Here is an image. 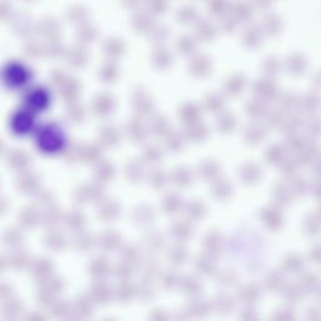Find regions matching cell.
<instances>
[{"label":"cell","mask_w":321,"mask_h":321,"mask_svg":"<svg viewBox=\"0 0 321 321\" xmlns=\"http://www.w3.org/2000/svg\"><path fill=\"white\" fill-rule=\"evenodd\" d=\"M261 221L271 231H277L282 226V213L276 206H269L261 211Z\"/></svg>","instance_id":"1"},{"label":"cell","mask_w":321,"mask_h":321,"mask_svg":"<svg viewBox=\"0 0 321 321\" xmlns=\"http://www.w3.org/2000/svg\"><path fill=\"white\" fill-rule=\"evenodd\" d=\"M253 92L256 93L259 98L264 101H271L279 95V88L274 82L267 79L259 80L255 85H253Z\"/></svg>","instance_id":"2"},{"label":"cell","mask_w":321,"mask_h":321,"mask_svg":"<svg viewBox=\"0 0 321 321\" xmlns=\"http://www.w3.org/2000/svg\"><path fill=\"white\" fill-rule=\"evenodd\" d=\"M262 176V170L259 167L256 163H245L239 171V177L240 180L245 184H253Z\"/></svg>","instance_id":"3"},{"label":"cell","mask_w":321,"mask_h":321,"mask_svg":"<svg viewBox=\"0 0 321 321\" xmlns=\"http://www.w3.org/2000/svg\"><path fill=\"white\" fill-rule=\"evenodd\" d=\"M265 136H266V130L264 125L259 124V123H251L243 130V138L250 144L260 143Z\"/></svg>","instance_id":"4"},{"label":"cell","mask_w":321,"mask_h":321,"mask_svg":"<svg viewBox=\"0 0 321 321\" xmlns=\"http://www.w3.org/2000/svg\"><path fill=\"white\" fill-rule=\"evenodd\" d=\"M237 296L242 302L252 304L261 298V287L256 283H247V285H243L240 288Z\"/></svg>","instance_id":"5"},{"label":"cell","mask_w":321,"mask_h":321,"mask_svg":"<svg viewBox=\"0 0 321 321\" xmlns=\"http://www.w3.org/2000/svg\"><path fill=\"white\" fill-rule=\"evenodd\" d=\"M299 108L301 109L300 112L304 113H312L316 111L320 106V100L315 93H307L300 101H298Z\"/></svg>","instance_id":"6"},{"label":"cell","mask_w":321,"mask_h":321,"mask_svg":"<svg viewBox=\"0 0 321 321\" xmlns=\"http://www.w3.org/2000/svg\"><path fill=\"white\" fill-rule=\"evenodd\" d=\"M299 286H300L302 293L311 294L319 291L321 283L319 279H317L314 274H304L301 276Z\"/></svg>","instance_id":"7"},{"label":"cell","mask_w":321,"mask_h":321,"mask_svg":"<svg viewBox=\"0 0 321 321\" xmlns=\"http://www.w3.org/2000/svg\"><path fill=\"white\" fill-rule=\"evenodd\" d=\"M293 199V192L288 184L277 183L274 187V200L279 205H288Z\"/></svg>","instance_id":"8"},{"label":"cell","mask_w":321,"mask_h":321,"mask_svg":"<svg viewBox=\"0 0 321 321\" xmlns=\"http://www.w3.org/2000/svg\"><path fill=\"white\" fill-rule=\"evenodd\" d=\"M283 271L291 272V274H298L301 272L304 269V260L296 253H291V255L286 256L285 260H283L282 265Z\"/></svg>","instance_id":"9"},{"label":"cell","mask_w":321,"mask_h":321,"mask_svg":"<svg viewBox=\"0 0 321 321\" xmlns=\"http://www.w3.org/2000/svg\"><path fill=\"white\" fill-rule=\"evenodd\" d=\"M265 158L267 163L271 165H280L281 160L285 158V148L281 144H272L267 148L266 153H265Z\"/></svg>","instance_id":"10"},{"label":"cell","mask_w":321,"mask_h":321,"mask_svg":"<svg viewBox=\"0 0 321 321\" xmlns=\"http://www.w3.org/2000/svg\"><path fill=\"white\" fill-rule=\"evenodd\" d=\"M212 194L218 200L229 199L232 195V184L226 180H218L213 184Z\"/></svg>","instance_id":"11"},{"label":"cell","mask_w":321,"mask_h":321,"mask_svg":"<svg viewBox=\"0 0 321 321\" xmlns=\"http://www.w3.org/2000/svg\"><path fill=\"white\" fill-rule=\"evenodd\" d=\"M266 101L261 100V98H256V100L250 101L246 106V112H247L248 116L253 117V118H258V117L262 116V114L266 113Z\"/></svg>","instance_id":"12"},{"label":"cell","mask_w":321,"mask_h":321,"mask_svg":"<svg viewBox=\"0 0 321 321\" xmlns=\"http://www.w3.org/2000/svg\"><path fill=\"white\" fill-rule=\"evenodd\" d=\"M265 286L270 291H280L283 287V276L280 271H271L265 279Z\"/></svg>","instance_id":"13"},{"label":"cell","mask_w":321,"mask_h":321,"mask_svg":"<svg viewBox=\"0 0 321 321\" xmlns=\"http://www.w3.org/2000/svg\"><path fill=\"white\" fill-rule=\"evenodd\" d=\"M246 88V82L242 77H235L224 84V90L230 95H239Z\"/></svg>","instance_id":"14"},{"label":"cell","mask_w":321,"mask_h":321,"mask_svg":"<svg viewBox=\"0 0 321 321\" xmlns=\"http://www.w3.org/2000/svg\"><path fill=\"white\" fill-rule=\"evenodd\" d=\"M304 230L307 235H317L321 231V217L319 215H309L304 220Z\"/></svg>","instance_id":"15"},{"label":"cell","mask_w":321,"mask_h":321,"mask_svg":"<svg viewBox=\"0 0 321 321\" xmlns=\"http://www.w3.org/2000/svg\"><path fill=\"white\" fill-rule=\"evenodd\" d=\"M221 167L216 162H205L200 167V175L206 180H213L220 175Z\"/></svg>","instance_id":"16"},{"label":"cell","mask_w":321,"mask_h":321,"mask_svg":"<svg viewBox=\"0 0 321 321\" xmlns=\"http://www.w3.org/2000/svg\"><path fill=\"white\" fill-rule=\"evenodd\" d=\"M236 127V118L232 114L224 113L217 120V128L222 133H230Z\"/></svg>","instance_id":"17"},{"label":"cell","mask_w":321,"mask_h":321,"mask_svg":"<svg viewBox=\"0 0 321 321\" xmlns=\"http://www.w3.org/2000/svg\"><path fill=\"white\" fill-rule=\"evenodd\" d=\"M302 290L299 285H286L282 287L283 299L288 302H298L302 298Z\"/></svg>","instance_id":"18"},{"label":"cell","mask_w":321,"mask_h":321,"mask_svg":"<svg viewBox=\"0 0 321 321\" xmlns=\"http://www.w3.org/2000/svg\"><path fill=\"white\" fill-rule=\"evenodd\" d=\"M265 114H266V116H265V124H266L267 127H281L283 120L282 112L279 111V109H271V111L266 112Z\"/></svg>","instance_id":"19"},{"label":"cell","mask_w":321,"mask_h":321,"mask_svg":"<svg viewBox=\"0 0 321 321\" xmlns=\"http://www.w3.org/2000/svg\"><path fill=\"white\" fill-rule=\"evenodd\" d=\"M300 125H301V119L299 118L298 116H291V117H288V118H283L281 128H282L285 132H287L288 135H291V133L298 132Z\"/></svg>","instance_id":"20"},{"label":"cell","mask_w":321,"mask_h":321,"mask_svg":"<svg viewBox=\"0 0 321 321\" xmlns=\"http://www.w3.org/2000/svg\"><path fill=\"white\" fill-rule=\"evenodd\" d=\"M296 165H298V162L294 159H288V158H283L282 160H281L280 163V172L282 173L285 177H291V176L295 173L296 171Z\"/></svg>","instance_id":"21"},{"label":"cell","mask_w":321,"mask_h":321,"mask_svg":"<svg viewBox=\"0 0 321 321\" xmlns=\"http://www.w3.org/2000/svg\"><path fill=\"white\" fill-rule=\"evenodd\" d=\"M216 304H217V309L220 310V312H229L230 310H232L235 302L231 296L223 294L216 299Z\"/></svg>","instance_id":"22"},{"label":"cell","mask_w":321,"mask_h":321,"mask_svg":"<svg viewBox=\"0 0 321 321\" xmlns=\"http://www.w3.org/2000/svg\"><path fill=\"white\" fill-rule=\"evenodd\" d=\"M288 186H290L293 195H296V196H302V195L307 191V183L304 178H295V180H291Z\"/></svg>","instance_id":"23"},{"label":"cell","mask_w":321,"mask_h":321,"mask_svg":"<svg viewBox=\"0 0 321 321\" xmlns=\"http://www.w3.org/2000/svg\"><path fill=\"white\" fill-rule=\"evenodd\" d=\"M306 130L314 137L321 135V117H311L306 122Z\"/></svg>","instance_id":"24"},{"label":"cell","mask_w":321,"mask_h":321,"mask_svg":"<svg viewBox=\"0 0 321 321\" xmlns=\"http://www.w3.org/2000/svg\"><path fill=\"white\" fill-rule=\"evenodd\" d=\"M223 104H224L223 98H222L220 94H217V93H213V94H211L210 97L207 98V107H208V109H211L212 112L221 111Z\"/></svg>","instance_id":"25"},{"label":"cell","mask_w":321,"mask_h":321,"mask_svg":"<svg viewBox=\"0 0 321 321\" xmlns=\"http://www.w3.org/2000/svg\"><path fill=\"white\" fill-rule=\"evenodd\" d=\"M304 140L298 135V133H291L288 136L287 141H286V144H287L288 149H293V151H299V149L302 148V144H304Z\"/></svg>","instance_id":"26"},{"label":"cell","mask_w":321,"mask_h":321,"mask_svg":"<svg viewBox=\"0 0 321 321\" xmlns=\"http://www.w3.org/2000/svg\"><path fill=\"white\" fill-rule=\"evenodd\" d=\"M298 103L295 94L294 93H283L282 95H280V104L282 107V109H288L291 107H294Z\"/></svg>","instance_id":"27"},{"label":"cell","mask_w":321,"mask_h":321,"mask_svg":"<svg viewBox=\"0 0 321 321\" xmlns=\"http://www.w3.org/2000/svg\"><path fill=\"white\" fill-rule=\"evenodd\" d=\"M206 245H208V250L215 251L220 250L221 248V237L218 234H210L208 237L206 239Z\"/></svg>","instance_id":"28"},{"label":"cell","mask_w":321,"mask_h":321,"mask_svg":"<svg viewBox=\"0 0 321 321\" xmlns=\"http://www.w3.org/2000/svg\"><path fill=\"white\" fill-rule=\"evenodd\" d=\"M237 281V275L235 272L229 271V270H224L223 272L220 275V282L223 285H232Z\"/></svg>","instance_id":"29"},{"label":"cell","mask_w":321,"mask_h":321,"mask_svg":"<svg viewBox=\"0 0 321 321\" xmlns=\"http://www.w3.org/2000/svg\"><path fill=\"white\" fill-rule=\"evenodd\" d=\"M199 264L200 270H202V272H205V274H210L213 270V266H215L212 260H210V259H202V260H199Z\"/></svg>","instance_id":"30"},{"label":"cell","mask_w":321,"mask_h":321,"mask_svg":"<svg viewBox=\"0 0 321 321\" xmlns=\"http://www.w3.org/2000/svg\"><path fill=\"white\" fill-rule=\"evenodd\" d=\"M310 259L315 264H321V245H316L310 251Z\"/></svg>","instance_id":"31"},{"label":"cell","mask_w":321,"mask_h":321,"mask_svg":"<svg viewBox=\"0 0 321 321\" xmlns=\"http://www.w3.org/2000/svg\"><path fill=\"white\" fill-rule=\"evenodd\" d=\"M310 191L317 199H321V178H317L310 184Z\"/></svg>","instance_id":"32"},{"label":"cell","mask_w":321,"mask_h":321,"mask_svg":"<svg viewBox=\"0 0 321 321\" xmlns=\"http://www.w3.org/2000/svg\"><path fill=\"white\" fill-rule=\"evenodd\" d=\"M275 317H279V319H285V317H287V319H291V317H294V312L293 310H280V315L279 316H275Z\"/></svg>","instance_id":"33"},{"label":"cell","mask_w":321,"mask_h":321,"mask_svg":"<svg viewBox=\"0 0 321 321\" xmlns=\"http://www.w3.org/2000/svg\"><path fill=\"white\" fill-rule=\"evenodd\" d=\"M312 168H314V171L317 173V175L321 176V157L315 160L314 165H312Z\"/></svg>","instance_id":"34"},{"label":"cell","mask_w":321,"mask_h":321,"mask_svg":"<svg viewBox=\"0 0 321 321\" xmlns=\"http://www.w3.org/2000/svg\"><path fill=\"white\" fill-rule=\"evenodd\" d=\"M319 216L321 217V205H320V208H319Z\"/></svg>","instance_id":"35"},{"label":"cell","mask_w":321,"mask_h":321,"mask_svg":"<svg viewBox=\"0 0 321 321\" xmlns=\"http://www.w3.org/2000/svg\"><path fill=\"white\" fill-rule=\"evenodd\" d=\"M319 295H320V299H321V286H320V288H319Z\"/></svg>","instance_id":"36"}]
</instances>
